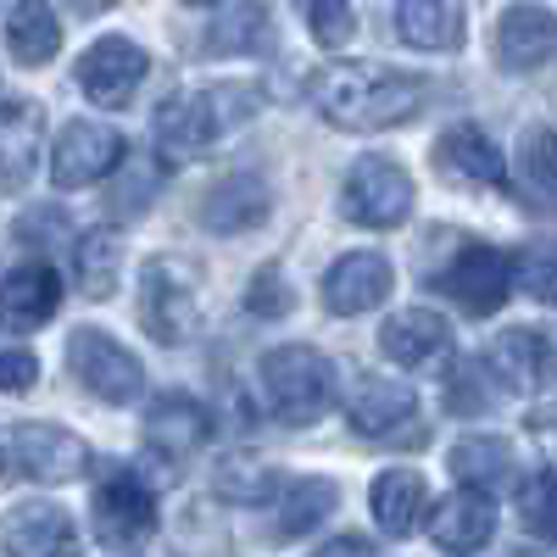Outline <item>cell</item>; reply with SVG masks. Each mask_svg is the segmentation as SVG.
I'll use <instances>...</instances> for the list:
<instances>
[{"instance_id":"cell-20","label":"cell","mask_w":557,"mask_h":557,"mask_svg":"<svg viewBox=\"0 0 557 557\" xmlns=\"http://www.w3.org/2000/svg\"><path fill=\"white\" fill-rule=\"evenodd\" d=\"M557 51V12L546 7H507L496 23V57L513 73H535Z\"/></svg>"},{"instance_id":"cell-9","label":"cell","mask_w":557,"mask_h":557,"mask_svg":"<svg viewBox=\"0 0 557 557\" xmlns=\"http://www.w3.org/2000/svg\"><path fill=\"white\" fill-rule=\"evenodd\" d=\"M89 507H96V535L117 552L151 541V530H157V496L134 469H123V462L107 469V480L96 485V502Z\"/></svg>"},{"instance_id":"cell-3","label":"cell","mask_w":557,"mask_h":557,"mask_svg":"<svg viewBox=\"0 0 557 557\" xmlns=\"http://www.w3.org/2000/svg\"><path fill=\"white\" fill-rule=\"evenodd\" d=\"M89 469V446L57 424H17L0 430V485L34 480V485H67Z\"/></svg>"},{"instance_id":"cell-30","label":"cell","mask_w":557,"mask_h":557,"mask_svg":"<svg viewBox=\"0 0 557 557\" xmlns=\"http://www.w3.org/2000/svg\"><path fill=\"white\" fill-rule=\"evenodd\" d=\"M330 507H335V485L330 480H290L285 491H278L273 535L296 541V535H307V530H318L323 519H330Z\"/></svg>"},{"instance_id":"cell-25","label":"cell","mask_w":557,"mask_h":557,"mask_svg":"<svg viewBox=\"0 0 557 557\" xmlns=\"http://www.w3.org/2000/svg\"><path fill=\"white\" fill-rule=\"evenodd\" d=\"M396 34L412 51H451L462 45V7L457 0H396Z\"/></svg>"},{"instance_id":"cell-38","label":"cell","mask_w":557,"mask_h":557,"mask_svg":"<svg viewBox=\"0 0 557 557\" xmlns=\"http://www.w3.org/2000/svg\"><path fill=\"white\" fill-rule=\"evenodd\" d=\"M218 491L223 496H240V502H268L278 485L268 480V474H257V469H246V462H240V469H235V462H228V469L218 474Z\"/></svg>"},{"instance_id":"cell-29","label":"cell","mask_w":557,"mask_h":557,"mask_svg":"<svg viewBox=\"0 0 557 557\" xmlns=\"http://www.w3.org/2000/svg\"><path fill=\"white\" fill-rule=\"evenodd\" d=\"M117 273H123V240L112 228H89L73 240V278L89 301H107L117 290Z\"/></svg>"},{"instance_id":"cell-34","label":"cell","mask_w":557,"mask_h":557,"mask_svg":"<svg viewBox=\"0 0 557 557\" xmlns=\"http://www.w3.org/2000/svg\"><path fill=\"white\" fill-rule=\"evenodd\" d=\"M307 28L312 39L323 45V51H341V45L357 34V17H351V0H312L307 12Z\"/></svg>"},{"instance_id":"cell-39","label":"cell","mask_w":557,"mask_h":557,"mask_svg":"<svg viewBox=\"0 0 557 557\" xmlns=\"http://www.w3.org/2000/svg\"><path fill=\"white\" fill-rule=\"evenodd\" d=\"M312 557H374V546H368L362 535H341V541H330V546H318Z\"/></svg>"},{"instance_id":"cell-1","label":"cell","mask_w":557,"mask_h":557,"mask_svg":"<svg viewBox=\"0 0 557 557\" xmlns=\"http://www.w3.org/2000/svg\"><path fill=\"white\" fill-rule=\"evenodd\" d=\"M307 96L323 123L351 134H380L424 112V78L374 62H330L307 78Z\"/></svg>"},{"instance_id":"cell-7","label":"cell","mask_w":557,"mask_h":557,"mask_svg":"<svg viewBox=\"0 0 557 557\" xmlns=\"http://www.w3.org/2000/svg\"><path fill=\"white\" fill-rule=\"evenodd\" d=\"M223 89H196V96H168L151 117V139H157V157L162 168H184V162H196L212 139L223 134Z\"/></svg>"},{"instance_id":"cell-2","label":"cell","mask_w":557,"mask_h":557,"mask_svg":"<svg viewBox=\"0 0 557 557\" xmlns=\"http://www.w3.org/2000/svg\"><path fill=\"white\" fill-rule=\"evenodd\" d=\"M257 374H262V396H268L273 418L290 430L318 424L335 407V362L318 346H273Z\"/></svg>"},{"instance_id":"cell-37","label":"cell","mask_w":557,"mask_h":557,"mask_svg":"<svg viewBox=\"0 0 557 557\" xmlns=\"http://www.w3.org/2000/svg\"><path fill=\"white\" fill-rule=\"evenodd\" d=\"M446 407H451V412H480V407H485V391H480L474 362H457L451 374H446Z\"/></svg>"},{"instance_id":"cell-35","label":"cell","mask_w":557,"mask_h":557,"mask_svg":"<svg viewBox=\"0 0 557 557\" xmlns=\"http://www.w3.org/2000/svg\"><path fill=\"white\" fill-rule=\"evenodd\" d=\"M246 312H257V318H285V312H290V290H285V278H278V268H262V273L251 278Z\"/></svg>"},{"instance_id":"cell-6","label":"cell","mask_w":557,"mask_h":557,"mask_svg":"<svg viewBox=\"0 0 557 557\" xmlns=\"http://www.w3.org/2000/svg\"><path fill=\"white\" fill-rule=\"evenodd\" d=\"M513 285H519L513 262H507L496 246H485V240H462L451 251V262L435 273V290L451 296L462 312H474V318H491L507 301V290H513Z\"/></svg>"},{"instance_id":"cell-23","label":"cell","mask_w":557,"mask_h":557,"mask_svg":"<svg viewBox=\"0 0 557 557\" xmlns=\"http://www.w3.org/2000/svg\"><path fill=\"white\" fill-rule=\"evenodd\" d=\"M368 502H374V524L385 535H412L430 519V485L418 469H385L374 491H368Z\"/></svg>"},{"instance_id":"cell-11","label":"cell","mask_w":557,"mask_h":557,"mask_svg":"<svg viewBox=\"0 0 557 557\" xmlns=\"http://www.w3.org/2000/svg\"><path fill=\"white\" fill-rule=\"evenodd\" d=\"M346 418L362 441H385V446H412L424 441V424H418V396L396 380H362L346 401Z\"/></svg>"},{"instance_id":"cell-33","label":"cell","mask_w":557,"mask_h":557,"mask_svg":"<svg viewBox=\"0 0 557 557\" xmlns=\"http://www.w3.org/2000/svg\"><path fill=\"white\" fill-rule=\"evenodd\" d=\"M513 278L524 285L530 301L557 307V240H535V246H524L519 262H513Z\"/></svg>"},{"instance_id":"cell-26","label":"cell","mask_w":557,"mask_h":557,"mask_svg":"<svg viewBox=\"0 0 557 557\" xmlns=\"http://www.w3.org/2000/svg\"><path fill=\"white\" fill-rule=\"evenodd\" d=\"M7 45L23 67H45L62 51V17L45 7V0H17L7 17Z\"/></svg>"},{"instance_id":"cell-22","label":"cell","mask_w":557,"mask_h":557,"mask_svg":"<svg viewBox=\"0 0 557 557\" xmlns=\"http://www.w3.org/2000/svg\"><path fill=\"white\" fill-rule=\"evenodd\" d=\"M380 346H385V357L401 362V368H430L435 357H446L451 330H446V318H441V312L407 307V312H391V318H385Z\"/></svg>"},{"instance_id":"cell-36","label":"cell","mask_w":557,"mask_h":557,"mask_svg":"<svg viewBox=\"0 0 557 557\" xmlns=\"http://www.w3.org/2000/svg\"><path fill=\"white\" fill-rule=\"evenodd\" d=\"M34 380H39V357L28 346L0 351V396H28Z\"/></svg>"},{"instance_id":"cell-31","label":"cell","mask_w":557,"mask_h":557,"mask_svg":"<svg viewBox=\"0 0 557 557\" xmlns=\"http://www.w3.org/2000/svg\"><path fill=\"white\" fill-rule=\"evenodd\" d=\"M268 34H273V23H268V0H235V7L218 17V28H212V51L257 57V51H268Z\"/></svg>"},{"instance_id":"cell-16","label":"cell","mask_w":557,"mask_h":557,"mask_svg":"<svg viewBox=\"0 0 557 557\" xmlns=\"http://www.w3.org/2000/svg\"><path fill=\"white\" fill-rule=\"evenodd\" d=\"M62 307V278L51 262H17L7 278H0V330L12 335H28V330H45Z\"/></svg>"},{"instance_id":"cell-24","label":"cell","mask_w":557,"mask_h":557,"mask_svg":"<svg viewBox=\"0 0 557 557\" xmlns=\"http://www.w3.org/2000/svg\"><path fill=\"white\" fill-rule=\"evenodd\" d=\"M491 530H496V507L485 491H451L430 513V535L446 552H474L491 541Z\"/></svg>"},{"instance_id":"cell-4","label":"cell","mask_w":557,"mask_h":557,"mask_svg":"<svg viewBox=\"0 0 557 557\" xmlns=\"http://www.w3.org/2000/svg\"><path fill=\"white\" fill-rule=\"evenodd\" d=\"M139 318L157 346H184L196 335V268L184 257H151L139 278Z\"/></svg>"},{"instance_id":"cell-12","label":"cell","mask_w":557,"mask_h":557,"mask_svg":"<svg viewBox=\"0 0 557 557\" xmlns=\"http://www.w3.org/2000/svg\"><path fill=\"white\" fill-rule=\"evenodd\" d=\"M146 67H151V57L139 51L134 39L107 34V39H96V45L84 51V62H78V89H84L96 107H128L134 89H139V78H146Z\"/></svg>"},{"instance_id":"cell-17","label":"cell","mask_w":557,"mask_h":557,"mask_svg":"<svg viewBox=\"0 0 557 557\" xmlns=\"http://www.w3.org/2000/svg\"><path fill=\"white\" fill-rule=\"evenodd\" d=\"M391 262L380 251H351L341 257L330 273H323V307L335 318H357V312H374L391 296Z\"/></svg>"},{"instance_id":"cell-19","label":"cell","mask_w":557,"mask_h":557,"mask_svg":"<svg viewBox=\"0 0 557 557\" xmlns=\"http://www.w3.org/2000/svg\"><path fill=\"white\" fill-rule=\"evenodd\" d=\"M435 168L457 184H485V190H502L507 184V157L491 146V134L474 123H457L435 139Z\"/></svg>"},{"instance_id":"cell-27","label":"cell","mask_w":557,"mask_h":557,"mask_svg":"<svg viewBox=\"0 0 557 557\" xmlns=\"http://www.w3.org/2000/svg\"><path fill=\"white\" fill-rule=\"evenodd\" d=\"M513 184H519L524 207H535V212H557V134H552V128H530V134L519 139Z\"/></svg>"},{"instance_id":"cell-18","label":"cell","mask_w":557,"mask_h":557,"mask_svg":"<svg viewBox=\"0 0 557 557\" xmlns=\"http://www.w3.org/2000/svg\"><path fill=\"white\" fill-rule=\"evenodd\" d=\"M268 212H273L268 184L257 173H228L201 196L196 218H201V228H212V235H246V228H257Z\"/></svg>"},{"instance_id":"cell-28","label":"cell","mask_w":557,"mask_h":557,"mask_svg":"<svg viewBox=\"0 0 557 557\" xmlns=\"http://www.w3.org/2000/svg\"><path fill=\"white\" fill-rule=\"evenodd\" d=\"M451 474H457V491H485L491 496L513 480V451L496 435H469V441L451 446Z\"/></svg>"},{"instance_id":"cell-8","label":"cell","mask_w":557,"mask_h":557,"mask_svg":"<svg viewBox=\"0 0 557 557\" xmlns=\"http://www.w3.org/2000/svg\"><path fill=\"white\" fill-rule=\"evenodd\" d=\"M341 212L357 228H396L412 212V178L391 157H362L341 184Z\"/></svg>"},{"instance_id":"cell-5","label":"cell","mask_w":557,"mask_h":557,"mask_svg":"<svg viewBox=\"0 0 557 557\" xmlns=\"http://www.w3.org/2000/svg\"><path fill=\"white\" fill-rule=\"evenodd\" d=\"M67 368H73V380L89 396H101L112 407H123V401H134L139 391H146V368H139V357L123 341H112L107 330H73Z\"/></svg>"},{"instance_id":"cell-15","label":"cell","mask_w":557,"mask_h":557,"mask_svg":"<svg viewBox=\"0 0 557 557\" xmlns=\"http://www.w3.org/2000/svg\"><path fill=\"white\" fill-rule=\"evenodd\" d=\"M207 435H212V424H207V407H201L196 396L168 391V396H157V401L146 407V446H151L157 462H168V480L178 474V462L196 457V446H201Z\"/></svg>"},{"instance_id":"cell-13","label":"cell","mask_w":557,"mask_h":557,"mask_svg":"<svg viewBox=\"0 0 557 557\" xmlns=\"http://www.w3.org/2000/svg\"><path fill=\"white\" fill-rule=\"evenodd\" d=\"M485 362H491L496 385L513 391V396H541V391L557 385V346L541 330H502L491 341Z\"/></svg>"},{"instance_id":"cell-42","label":"cell","mask_w":557,"mask_h":557,"mask_svg":"<svg viewBox=\"0 0 557 557\" xmlns=\"http://www.w3.org/2000/svg\"><path fill=\"white\" fill-rule=\"evenodd\" d=\"M0 107H7V101H0Z\"/></svg>"},{"instance_id":"cell-21","label":"cell","mask_w":557,"mask_h":557,"mask_svg":"<svg viewBox=\"0 0 557 557\" xmlns=\"http://www.w3.org/2000/svg\"><path fill=\"white\" fill-rule=\"evenodd\" d=\"M39 134H45L39 101H7L0 107V196H17L23 184L34 178Z\"/></svg>"},{"instance_id":"cell-10","label":"cell","mask_w":557,"mask_h":557,"mask_svg":"<svg viewBox=\"0 0 557 557\" xmlns=\"http://www.w3.org/2000/svg\"><path fill=\"white\" fill-rule=\"evenodd\" d=\"M123 134L107 128V123H67L62 139H57V151H51V184L57 190H89V184H101L107 173L123 168Z\"/></svg>"},{"instance_id":"cell-32","label":"cell","mask_w":557,"mask_h":557,"mask_svg":"<svg viewBox=\"0 0 557 557\" xmlns=\"http://www.w3.org/2000/svg\"><path fill=\"white\" fill-rule=\"evenodd\" d=\"M519 519L530 535L557 541V469H541L519 485Z\"/></svg>"},{"instance_id":"cell-40","label":"cell","mask_w":557,"mask_h":557,"mask_svg":"<svg viewBox=\"0 0 557 557\" xmlns=\"http://www.w3.org/2000/svg\"><path fill=\"white\" fill-rule=\"evenodd\" d=\"M62 7L73 12V17H96V12H107L112 0H62Z\"/></svg>"},{"instance_id":"cell-41","label":"cell","mask_w":557,"mask_h":557,"mask_svg":"<svg viewBox=\"0 0 557 557\" xmlns=\"http://www.w3.org/2000/svg\"><path fill=\"white\" fill-rule=\"evenodd\" d=\"M184 7H212V0H184Z\"/></svg>"},{"instance_id":"cell-14","label":"cell","mask_w":557,"mask_h":557,"mask_svg":"<svg viewBox=\"0 0 557 557\" xmlns=\"http://www.w3.org/2000/svg\"><path fill=\"white\" fill-rule=\"evenodd\" d=\"M0 552L7 557H78V524L57 502H17L0 513Z\"/></svg>"}]
</instances>
